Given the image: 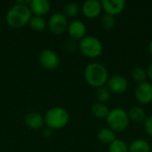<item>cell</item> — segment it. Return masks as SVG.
<instances>
[{"label":"cell","instance_id":"obj_1","mask_svg":"<svg viewBox=\"0 0 152 152\" xmlns=\"http://www.w3.org/2000/svg\"><path fill=\"white\" fill-rule=\"evenodd\" d=\"M31 18V12L28 4L17 2L11 6L6 12L5 20L7 24L13 28H20L28 23Z\"/></svg>","mask_w":152,"mask_h":152},{"label":"cell","instance_id":"obj_2","mask_svg":"<svg viewBox=\"0 0 152 152\" xmlns=\"http://www.w3.org/2000/svg\"><path fill=\"white\" fill-rule=\"evenodd\" d=\"M86 83L92 87L99 88L104 86L109 79V73L106 67L100 62L89 63L84 71Z\"/></svg>","mask_w":152,"mask_h":152},{"label":"cell","instance_id":"obj_3","mask_svg":"<svg viewBox=\"0 0 152 152\" xmlns=\"http://www.w3.org/2000/svg\"><path fill=\"white\" fill-rule=\"evenodd\" d=\"M44 119L46 127L51 130H60L68 125L69 114L64 108L53 107L46 111Z\"/></svg>","mask_w":152,"mask_h":152},{"label":"cell","instance_id":"obj_4","mask_svg":"<svg viewBox=\"0 0 152 152\" xmlns=\"http://www.w3.org/2000/svg\"><path fill=\"white\" fill-rule=\"evenodd\" d=\"M106 122L109 128L113 130L115 133H120L126 130L129 126L130 120L128 118L127 111L123 109L117 108L110 110L106 118Z\"/></svg>","mask_w":152,"mask_h":152},{"label":"cell","instance_id":"obj_5","mask_svg":"<svg viewBox=\"0 0 152 152\" xmlns=\"http://www.w3.org/2000/svg\"><path fill=\"white\" fill-rule=\"evenodd\" d=\"M78 49L83 55L88 58L99 57L103 51L100 39L94 36H86L78 43Z\"/></svg>","mask_w":152,"mask_h":152},{"label":"cell","instance_id":"obj_6","mask_svg":"<svg viewBox=\"0 0 152 152\" xmlns=\"http://www.w3.org/2000/svg\"><path fill=\"white\" fill-rule=\"evenodd\" d=\"M68 26V19L62 12L53 13L47 22L48 29L54 35L63 34L67 30Z\"/></svg>","mask_w":152,"mask_h":152},{"label":"cell","instance_id":"obj_7","mask_svg":"<svg viewBox=\"0 0 152 152\" xmlns=\"http://www.w3.org/2000/svg\"><path fill=\"white\" fill-rule=\"evenodd\" d=\"M38 61L40 65L48 70H53L57 69L60 65L59 55L51 49L43 50L39 53Z\"/></svg>","mask_w":152,"mask_h":152},{"label":"cell","instance_id":"obj_8","mask_svg":"<svg viewBox=\"0 0 152 152\" xmlns=\"http://www.w3.org/2000/svg\"><path fill=\"white\" fill-rule=\"evenodd\" d=\"M106 85V87L110 90V92L115 94H122L128 88L127 79L120 75H114L109 77Z\"/></svg>","mask_w":152,"mask_h":152},{"label":"cell","instance_id":"obj_9","mask_svg":"<svg viewBox=\"0 0 152 152\" xmlns=\"http://www.w3.org/2000/svg\"><path fill=\"white\" fill-rule=\"evenodd\" d=\"M135 99L141 104H149L152 102V84L145 81L138 86L134 91Z\"/></svg>","mask_w":152,"mask_h":152},{"label":"cell","instance_id":"obj_10","mask_svg":"<svg viewBox=\"0 0 152 152\" xmlns=\"http://www.w3.org/2000/svg\"><path fill=\"white\" fill-rule=\"evenodd\" d=\"M69 36L73 40H81L86 37V24L78 20H75L71 21L67 28Z\"/></svg>","mask_w":152,"mask_h":152},{"label":"cell","instance_id":"obj_11","mask_svg":"<svg viewBox=\"0 0 152 152\" xmlns=\"http://www.w3.org/2000/svg\"><path fill=\"white\" fill-rule=\"evenodd\" d=\"M101 3L105 13L114 17L121 13L126 6V2L124 0H102Z\"/></svg>","mask_w":152,"mask_h":152},{"label":"cell","instance_id":"obj_12","mask_svg":"<svg viewBox=\"0 0 152 152\" xmlns=\"http://www.w3.org/2000/svg\"><path fill=\"white\" fill-rule=\"evenodd\" d=\"M102 11V3L98 0H87L82 5L83 14L89 19L98 17Z\"/></svg>","mask_w":152,"mask_h":152},{"label":"cell","instance_id":"obj_13","mask_svg":"<svg viewBox=\"0 0 152 152\" xmlns=\"http://www.w3.org/2000/svg\"><path fill=\"white\" fill-rule=\"evenodd\" d=\"M26 126L32 130L41 129L45 125L44 117L38 112H29L24 118Z\"/></svg>","mask_w":152,"mask_h":152},{"label":"cell","instance_id":"obj_14","mask_svg":"<svg viewBox=\"0 0 152 152\" xmlns=\"http://www.w3.org/2000/svg\"><path fill=\"white\" fill-rule=\"evenodd\" d=\"M28 7L30 9L31 13L36 16L46 15L51 8V4L47 0H32L30 1Z\"/></svg>","mask_w":152,"mask_h":152},{"label":"cell","instance_id":"obj_15","mask_svg":"<svg viewBox=\"0 0 152 152\" xmlns=\"http://www.w3.org/2000/svg\"><path fill=\"white\" fill-rule=\"evenodd\" d=\"M127 114H128L129 120L134 123H143L147 118L145 110L139 106L132 107L127 111Z\"/></svg>","mask_w":152,"mask_h":152},{"label":"cell","instance_id":"obj_16","mask_svg":"<svg viewBox=\"0 0 152 152\" xmlns=\"http://www.w3.org/2000/svg\"><path fill=\"white\" fill-rule=\"evenodd\" d=\"M97 137H98V140L102 144H107V145H110L111 142H113L117 139L116 138V133L109 127L102 128L98 132Z\"/></svg>","mask_w":152,"mask_h":152},{"label":"cell","instance_id":"obj_17","mask_svg":"<svg viewBox=\"0 0 152 152\" xmlns=\"http://www.w3.org/2000/svg\"><path fill=\"white\" fill-rule=\"evenodd\" d=\"M151 147L150 143L143 139H136L128 146V152H151Z\"/></svg>","mask_w":152,"mask_h":152},{"label":"cell","instance_id":"obj_18","mask_svg":"<svg viewBox=\"0 0 152 152\" xmlns=\"http://www.w3.org/2000/svg\"><path fill=\"white\" fill-rule=\"evenodd\" d=\"M28 25L32 30L37 31V32H42L46 28L47 22L44 17L34 15V16H31L28 21Z\"/></svg>","mask_w":152,"mask_h":152},{"label":"cell","instance_id":"obj_19","mask_svg":"<svg viewBox=\"0 0 152 152\" xmlns=\"http://www.w3.org/2000/svg\"><path fill=\"white\" fill-rule=\"evenodd\" d=\"M110 110L105 103L95 102L91 107V113L96 118H106Z\"/></svg>","mask_w":152,"mask_h":152},{"label":"cell","instance_id":"obj_20","mask_svg":"<svg viewBox=\"0 0 152 152\" xmlns=\"http://www.w3.org/2000/svg\"><path fill=\"white\" fill-rule=\"evenodd\" d=\"M80 11V7L77 3L74 2H69L68 4H66L63 7V12L62 13L68 18H73L76 17Z\"/></svg>","mask_w":152,"mask_h":152},{"label":"cell","instance_id":"obj_21","mask_svg":"<svg viewBox=\"0 0 152 152\" xmlns=\"http://www.w3.org/2000/svg\"><path fill=\"white\" fill-rule=\"evenodd\" d=\"M108 152H128V145L122 139H116L109 145Z\"/></svg>","mask_w":152,"mask_h":152},{"label":"cell","instance_id":"obj_22","mask_svg":"<svg viewBox=\"0 0 152 152\" xmlns=\"http://www.w3.org/2000/svg\"><path fill=\"white\" fill-rule=\"evenodd\" d=\"M110 96H111V93L105 86L97 88V90L95 92V97H96L98 102H101V103L107 102L110 99Z\"/></svg>","mask_w":152,"mask_h":152},{"label":"cell","instance_id":"obj_23","mask_svg":"<svg viewBox=\"0 0 152 152\" xmlns=\"http://www.w3.org/2000/svg\"><path fill=\"white\" fill-rule=\"evenodd\" d=\"M132 78L137 82L138 84H141L142 82L146 81L147 78V73L146 70L142 67H136L132 71Z\"/></svg>","mask_w":152,"mask_h":152},{"label":"cell","instance_id":"obj_24","mask_svg":"<svg viewBox=\"0 0 152 152\" xmlns=\"http://www.w3.org/2000/svg\"><path fill=\"white\" fill-rule=\"evenodd\" d=\"M101 23H102V27L105 30H111L115 28L117 22H116V18L114 16L105 13L102 17Z\"/></svg>","mask_w":152,"mask_h":152},{"label":"cell","instance_id":"obj_25","mask_svg":"<svg viewBox=\"0 0 152 152\" xmlns=\"http://www.w3.org/2000/svg\"><path fill=\"white\" fill-rule=\"evenodd\" d=\"M143 127L146 134L152 138V115L147 116L146 119L143 122Z\"/></svg>","mask_w":152,"mask_h":152},{"label":"cell","instance_id":"obj_26","mask_svg":"<svg viewBox=\"0 0 152 152\" xmlns=\"http://www.w3.org/2000/svg\"><path fill=\"white\" fill-rule=\"evenodd\" d=\"M52 132H53V130H51V129H50V128H48V127H45V128H44V129H43V131H42V134L44 135V137L48 138V137H50V136H51Z\"/></svg>","mask_w":152,"mask_h":152},{"label":"cell","instance_id":"obj_27","mask_svg":"<svg viewBox=\"0 0 152 152\" xmlns=\"http://www.w3.org/2000/svg\"><path fill=\"white\" fill-rule=\"evenodd\" d=\"M146 73H147V77H149L152 81V63L149 65V67L146 69Z\"/></svg>","mask_w":152,"mask_h":152},{"label":"cell","instance_id":"obj_28","mask_svg":"<svg viewBox=\"0 0 152 152\" xmlns=\"http://www.w3.org/2000/svg\"><path fill=\"white\" fill-rule=\"evenodd\" d=\"M148 49H149V53H150L151 56L152 57V40H151V42L149 43V46H148Z\"/></svg>","mask_w":152,"mask_h":152}]
</instances>
